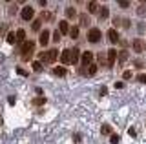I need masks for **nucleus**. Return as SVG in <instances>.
Here are the masks:
<instances>
[{
  "instance_id": "f257e3e1",
  "label": "nucleus",
  "mask_w": 146,
  "mask_h": 144,
  "mask_svg": "<svg viewBox=\"0 0 146 144\" xmlns=\"http://www.w3.org/2000/svg\"><path fill=\"white\" fill-rule=\"evenodd\" d=\"M57 57H58V51H57V49H48V51L38 53V58H40L38 62H44V64H53V62L57 60Z\"/></svg>"
},
{
  "instance_id": "f03ea898",
  "label": "nucleus",
  "mask_w": 146,
  "mask_h": 144,
  "mask_svg": "<svg viewBox=\"0 0 146 144\" xmlns=\"http://www.w3.org/2000/svg\"><path fill=\"white\" fill-rule=\"evenodd\" d=\"M35 51V42L33 40H26L24 44H20V53H22V58L24 60H29L31 55Z\"/></svg>"
},
{
  "instance_id": "7ed1b4c3",
  "label": "nucleus",
  "mask_w": 146,
  "mask_h": 144,
  "mask_svg": "<svg viewBox=\"0 0 146 144\" xmlns=\"http://www.w3.org/2000/svg\"><path fill=\"white\" fill-rule=\"evenodd\" d=\"M20 17H22V20H26V22L33 20V17H35V9H33V6H26V7H22Z\"/></svg>"
},
{
  "instance_id": "20e7f679",
  "label": "nucleus",
  "mask_w": 146,
  "mask_h": 144,
  "mask_svg": "<svg viewBox=\"0 0 146 144\" xmlns=\"http://www.w3.org/2000/svg\"><path fill=\"white\" fill-rule=\"evenodd\" d=\"M100 38H102V33H100V29H99V28H91V29L88 31V40H90V42L97 44Z\"/></svg>"
},
{
  "instance_id": "39448f33",
  "label": "nucleus",
  "mask_w": 146,
  "mask_h": 144,
  "mask_svg": "<svg viewBox=\"0 0 146 144\" xmlns=\"http://www.w3.org/2000/svg\"><path fill=\"white\" fill-rule=\"evenodd\" d=\"M80 64L84 66V67H88L90 64H93V53H91V51L80 53Z\"/></svg>"
},
{
  "instance_id": "423d86ee",
  "label": "nucleus",
  "mask_w": 146,
  "mask_h": 144,
  "mask_svg": "<svg viewBox=\"0 0 146 144\" xmlns=\"http://www.w3.org/2000/svg\"><path fill=\"white\" fill-rule=\"evenodd\" d=\"M106 55H108V57H106L108 67H113V66H115V60H117V49H110Z\"/></svg>"
},
{
  "instance_id": "0eeeda50",
  "label": "nucleus",
  "mask_w": 146,
  "mask_h": 144,
  "mask_svg": "<svg viewBox=\"0 0 146 144\" xmlns=\"http://www.w3.org/2000/svg\"><path fill=\"white\" fill-rule=\"evenodd\" d=\"M117 57H119V58H117V64L122 67V66H124V62L128 60V58H130V53H128L126 49H122V51H119V53H117Z\"/></svg>"
},
{
  "instance_id": "6e6552de",
  "label": "nucleus",
  "mask_w": 146,
  "mask_h": 144,
  "mask_svg": "<svg viewBox=\"0 0 146 144\" xmlns=\"http://www.w3.org/2000/svg\"><path fill=\"white\" fill-rule=\"evenodd\" d=\"M108 40H110L111 44H117L119 40H121V37H119V33H117V29H115V28L108 29Z\"/></svg>"
},
{
  "instance_id": "1a4fd4ad",
  "label": "nucleus",
  "mask_w": 146,
  "mask_h": 144,
  "mask_svg": "<svg viewBox=\"0 0 146 144\" xmlns=\"http://www.w3.org/2000/svg\"><path fill=\"white\" fill-rule=\"evenodd\" d=\"M38 42H40V46H42V48H46V46H48V42H49V31H48V29L40 31V37H38Z\"/></svg>"
},
{
  "instance_id": "9d476101",
  "label": "nucleus",
  "mask_w": 146,
  "mask_h": 144,
  "mask_svg": "<svg viewBox=\"0 0 146 144\" xmlns=\"http://www.w3.org/2000/svg\"><path fill=\"white\" fill-rule=\"evenodd\" d=\"M131 48H133L135 53H143V51H144V42H143L141 38H135L133 42H131Z\"/></svg>"
},
{
  "instance_id": "9b49d317",
  "label": "nucleus",
  "mask_w": 146,
  "mask_h": 144,
  "mask_svg": "<svg viewBox=\"0 0 146 144\" xmlns=\"http://www.w3.org/2000/svg\"><path fill=\"white\" fill-rule=\"evenodd\" d=\"M60 62H62V64H71V49H64V51H62Z\"/></svg>"
},
{
  "instance_id": "f8f14e48",
  "label": "nucleus",
  "mask_w": 146,
  "mask_h": 144,
  "mask_svg": "<svg viewBox=\"0 0 146 144\" xmlns=\"http://www.w3.org/2000/svg\"><path fill=\"white\" fill-rule=\"evenodd\" d=\"M110 17V7L108 6H102V7H99V20L102 22V20H106Z\"/></svg>"
},
{
  "instance_id": "ddd939ff",
  "label": "nucleus",
  "mask_w": 146,
  "mask_h": 144,
  "mask_svg": "<svg viewBox=\"0 0 146 144\" xmlns=\"http://www.w3.org/2000/svg\"><path fill=\"white\" fill-rule=\"evenodd\" d=\"M15 40H17V44H24V42H26V31H24V29H17Z\"/></svg>"
},
{
  "instance_id": "4468645a",
  "label": "nucleus",
  "mask_w": 146,
  "mask_h": 144,
  "mask_svg": "<svg viewBox=\"0 0 146 144\" xmlns=\"http://www.w3.org/2000/svg\"><path fill=\"white\" fill-rule=\"evenodd\" d=\"M80 60V49L79 48H73L71 49V64H77Z\"/></svg>"
},
{
  "instance_id": "2eb2a0df",
  "label": "nucleus",
  "mask_w": 146,
  "mask_h": 144,
  "mask_svg": "<svg viewBox=\"0 0 146 144\" xmlns=\"http://www.w3.org/2000/svg\"><path fill=\"white\" fill-rule=\"evenodd\" d=\"M68 31H70V24H68L66 20H60V22H58V33H60V35H66Z\"/></svg>"
},
{
  "instance_id": "dca6fc26",
  "label": "nucleus",
  "mask_w": 146,
  "mask_h": 144,
  "mask_svg": "<svg viewBox=\"0 0 146 144\" xmlns=\"http://www.w3.org/2000/svg\"><path fill=\"white\" fill-rule=\"evenodd\" d=\"M95 73H97V64H90L88 69H82V75H88V77H91Z\"/></svg>"
},
{
  "instance_id": "f3484780",
  "label": "nucleus",
  "mask_w": 146,
  "mask_h": 144,
  "mask_svg": "<svg viewBox=\"0 0 146 144\" xmlns=\"http://www.w3.org/2000/svg\"><path fill=\"white\" fill-rule=\"evenodd\" d=\"M79 22H80V26L88 28V24H90V17H88V13H80V15H79Z\"/></svg>"
},
{
  "instance_id": "a211bd4d",
  "label": "nucleus",
  "mask_w": 146,
  "mask_h": 144,
  "mask_svg": "<svg viewBox=\"0 0 146 144\" xmlns=\"http://www.w3.org/2000/svg\"><path fill=\"white\" fill-rule=\"evenodd\" d=\"M88 13H90V15L99 13V4L97 2H88Z\"/></svg>"
},
{
  "instance_id": "6ab92c4d",
  "label": "nucleus",
  "mask_w": 146,
  "mask_h": 144,
  "mask_svg": "<svg viewBox=\"0 0 146 144\" xmlns=\"http://www.w3.org/2000/svg\"><path fill=\"white\" fill-rule=\"evenodd\" d=\"M31 104H33V106H44L46 104V97H36V98H33V100H31Z\"/></svg>"
},
{
  "instance_id": "aec40b11",
  "label": "nucleus",
  "mask_w": 146,
  "mask_h": 144,
  "mask_svg": "<svg viewBox=\"0 0 146 144\" xmlns=\"http://www.w3.org/2000/svg\"><path fill=\"white\" fill-rule=\"evenodd\" d=\"M40 26H42V20H40V17H38V18L33 20V26H31V29H33V31H40Z\"/></svg>"
},
{
  "instance_id": "412c9836",
  "label": "nucleus",
  "mask_w": 146,
  "mask_h": 144,
  "mask_svg": "<svg viewBox=\"0 0 146 144\" xmlns=\"http://www.w3.org/2000/svg\"><path fill=\"white\" fill-rule=\"evenodd\" d=\"M66 17H68V18H75V17H77L75 7H66Z\"/></svg>"
},
{
  "instance_id": "4be33fe9",
  "label": "nucleus",
  "mask_w": 146,
  "mask_h": 144,
  "mask_svg": "<svg viewBox=\"0 0 146 144\" xmlns=\"http://www.w3.org/2000/svg\"><path fill=\"white\" fill-rule=\"evenodd\" d=\"M68 35H70L71 38H77V37H79V28H77V26H73V28H70V31H68Z\"/></svg>"
},
{
  "instance_id": "5701e85b",
  "label": "nucleus",
  "mask_w": 146,
  "mask_h": 144,
  "mask_svg": "<svg viewBox=\"0 0 146 144\" xmlns=\"http://www.w3.org/2000/svg\"><path fill=\"white\" fill-rule=\"evenodd\" d=\"M31 67H33V71L35 73H40V71H42V62H33V64H31Z\"/></svg>"
},
{
  "instance_id": "b1692460",
  "label": "nucleus",
  "mask_w": 146,
  "mask_h": 144,
  "mask_svg": "<svg viewBox=\"0 0 146 144\" xmlns=\"http://www.w3.org/2000/svg\"><path fill=\"white\" fill-rule=\"evenodd\" d=\"M100 133H102V135H111V126H110V124H104L102 128H100Z\"/></svg>"
},
{
  "instance_id": "393cba45",
  "label": "nucleus",
  "mask_w": 146,
  "mask_h": 144,
  "mask_svg": "<svg viewBox=\"0 0 146 144\" xmlns=\"http://www.w3.org/2000/svg\"><path fill=\"white\" fill-rule=\"evenodd\" d=\"M53 73L57 75V77H64V75H66V67H55Z\"/></svg>"
},
{
  "instance_id": "a878e982",
  "label": "nucleus",
  "mask_w": 146,
  "mask_h": 144,
  "mask_svg": "<svg viewBox=\"0 0 146 144\" xmlns=\"http://www.w3.org/2000/svg\"><path fill=\"white\" fill-rule=\"evenodd\" d=\"M40 20H48V22H51V20H53V15H51V13L42 11V15H40Z\"/></svg>"
},
{
  "instance_id": "bb28decb",
  "label": "nucleus",
  "mask_w": 146,
  "mask_h": 144,
  "mask_svg": "<svg viewBox=\"0 0 146 144\" xmlns=\"http://www.w3.org/2000/svg\"><path fill=\"white\" fill-rule=\"evenodd\" d=\"M137 15H139V17H144V15H146V4H144V2L139 6V9H137Z\"/></svg>"
},
{
  "instance_id": "cd10ccee",
  "label": "nucleus",
  "mask_w": 146,
  "mask_h": 144,
  "mask_svg": "<svg viewBox=\"0 0 146 144\" xmlns=\"http://www.w3.org/2000/svg\"><path fill=\"white\" fill-rule=\"evenodd\" d=\"M6 40H7V44H15V42H17V40H15V33H13V31H9L7 37H6Z\"/></svg>"
},
{
  "instance_id": "c85d7f7f",
  "label": "nucleus",
  "mask_w": 146,
  "mask_h": 144,
  "mask_svg": "<svg viewBox=\"0 0 146 144\" xmlns=\"http://www.w3.org/2000/svg\"><path fill=\"white\" fill-rule=\"evenodd\" d=\"M137 80H139L141 84H146V73H139L137 75Z\"/></svg>"
},
{
  "instance_id": "c756f323",
  "label": "nucleus",
  "mask_w": 146,
  "mask_h": 144,
  "mask_svg": "<svg viewBox=\"0 0 146 144\" xmlns=\"http://www.w3.org/2000/svg\"><path fill=\"white\" fill-rule=\"evenodd\" d=\"M99 62H100L102 66H106V67H108V64H106V57H104V53H100V55H99Z\"/></svg>"
},
{
  "instance_id": "7c9ffc66",
  "label": "nucleus",
  "mask_w": 146,
  "mask_h": 144,
  "mask_svg": "<svg viewBox=\"0 0 146 144\" xmlns=\"http://www.w3.org/2000/svg\"><path fill=\"white\" fill-rule=\"evenodd\" d=\"M60 38H62V35L58 33V29H57V31H55V33H53V42H58V40H60Z\"/></svg>"
},
{
  "instance_id": "2f4dec72",
  "label": "nucleus",
  "mask_w": 146,
  "mask_h": 144,
  "mask_svg": "<svg viewBox=\"0 0 146 144\" xmlns=\"http://www.w3.org/2000/svg\"><path fill=\"white\" fill-rule=\"evenodd\" d=\"M119 141H121V137H119V135H111V137H110V142H111V144H117Z\"/></svg>"
},
{
  "instance_id": "473e14b6",
  "label": "nucleus",
  "mask_w": 146,
  "mask_h": 144,
  "mask_svg": "<svg viewBox=\"0 0 146 144\" xmlns=\"http://www.w3.org/2000/svg\"><path fill=\"white\" fill-rule=\"evenodd\" d=\"M122 79H124V80H130V79H131V71H130V69H126L124 73H122Z\"/></svg>"
},
{
  "instance_id": "72a5a7b5",
  "label": "nucleus",
  "mask_w": 146,
  "mask_h": 144,
  "mask_svg": "<svg viewBox=\"0 0 146 144\" xmlns=\"http://www.w3.org/2000/svg\"><path fill=\"white\" fill-rule=\"evenodd\" d=\"M121 22H122V28H130V20H128V18H121Z\"/></svg>"
},
{
  "instance_id": "f704fd0d",
  "label": "nucleus",
  "mask_w": 146,
  "mask_h": 144,
  "mask_svg": "<svg viewBox=\"0 0 146 144\" xmlns=\"http://www.w3.org/2000/svg\"><path fill=\"white\" fill-rule=\"evenodd\" d=\"M6 29H7V24H2V26H0V37H4Z\"/></svg>"
},
{
  "instance_id": "c9c22d12",
  "label": "nucleus",
  "mask_w": 146,
  "mask_h": 144,
  "mask_svg": "<svg viewBox=\"0 0 146 144\" xmlns=\"http://www.w3.org/2000/svg\"><path fill=\"white\" fill-rule=\"evenodd\" d=\"M119 6H121V7H130L131 4H130V2H126V0H121V2H119Z\"/></svg>"
},
{
  "instance_id": "e433bc0d",
  "label": "nucleus",
  "mask_w": 146,
  "mask_h": 144,
  "mask_svg": "<svg viewBox=\"0 0 146 144\" xmlns=\"http://www.w3.org/2000/svg\"><path fill=\"white\" fill-rule=\"evenodd\" d=\"M7 102H9V106H15L17 98H15V97H9V98H7Z\"/></svg>"
},
{
  "instance_id": "4c0bfd02",
  "label": "nucleus",
  "mask_w": 146,
  "mask_h": 144,
  "mask_svg": "<svg viewBox=\"0 0 146 144\" xmlns=\"http://www.w3.org/2000/svg\"><path fill=\"white\" fill-rule=\"evenodd\" d=\"M128 135H130V137H135V135H137V131H135L133 128H130V129H128Z\"/></svg>"
},
{
  "instance_id": "58836bf2",
  "label": "nucleus",
  "mask_w": 146,
  "mask_h": 144,
  "mask_svg": "<svg viewBox=\"0 0 146 144\" xmlns=\"http://www.w3.org/2000/svg\"><path fill=\"white\" fill-rule=\"evenodd\" d=\"M115 88L117 89H122V88H124V84H122V82H115Z\"/></svg>"
},
{
  "instance_id": "ea45409f",
  "label": "nucleus",
  "mask_w": 146,
  "mask_h": 144,
  "mask_svg": "<svg viewBox=\"0 0 146 144\" xmlns=\"http://www.w3.org/2000/svg\"><path fill=\"white\" fill-rule=\"evenodd\" d=\"M106 93H108V89L102 86V88H100V95H106Z\"/></svg>"
},
{
  "instance_id": "a19ab883",
  "label": "nucleus",
  "mask_w": 146,
  "mask_h": 144,
  "mask_svg": "<svg viewBox=\"0 0 146 144\" xmlns=\"http://www.w3.org/2000/svg\"><path fill=\"white\" fill-rule=\"evenodd\" d=\"M17 73H18V75H26V71L22 69V67H18V69H17Z\"/></svg>"
},
{
  "instance_id": "79ce46f5",
  "label": "nucleus",
  "mask_w": 146,
  "mask_h": 144,
  "mask_svg": "<svg viewBox=\"0 0 146 144\" xmlns=\"http://www.w3.org/2000/svg\"><path fill=\"white\" fill-rule=\"evenodd\" d=\"M0 126H2V117H0Z\"/></svg>"
}]
</instances>
